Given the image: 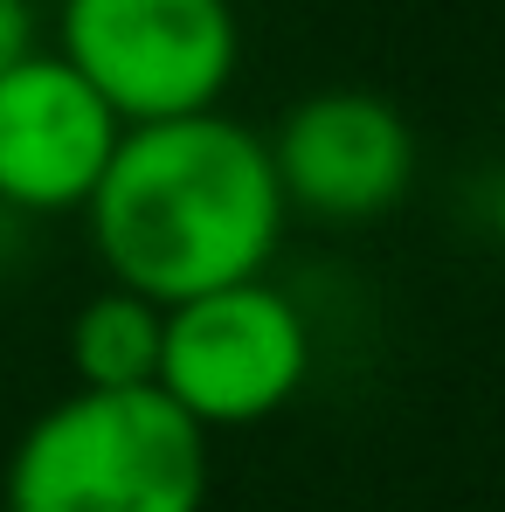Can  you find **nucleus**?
<instances>
[{"label": "nucleus", "instance_id": "9", "mask_svg": "<svg viewBox=\"0 0 505 512\" xmlns=\"http://www.w3.org/2000/svg\"><path fill=\"white\" fill-rule=\"evenodd\" d=\"M492 236H499V250H505V167L492 180Z\"/></svg>", "mask_w": 505, "mask_h": 512}, {"label": "nucleus", "instance_id": "8", "mask_svg": "<svg viewBox=\"0 0 505 512\" xmlns=\"http://www.w3.org/2000/svg\"><path fill=\"white\" fill-rule=\"evenodd\" d=\"M28 56H35V7L28 0H0V77L14 63H28Z\"/></svg>", "mask_w": 505, "mask_h": 512}, {"label": "nucleus", "instance_id": "3", "mask_svg": "<svg viewBox=\"0 0 505 512\" xmlns=\"http://www.w3.org/2000/svg\"><path fill=\"white\" fill-rule=\"evenodd\" d=\"M63 63L132 125L201 118L236 77L243 35L229 0H63Z\"/></svg>", "mask_w": 505, "mask_h": 512}, {"label": "nucleus", "instance_id": "6", "mask_svg": "<svg viewBox=\"0 0 505 512\" xmlns=\"http://www.w3.org/2000/svg\"><path fill=\"white\" fill-rule=\"evenodd\" d=\"M284 201L319 222H374L416 180V132L374 90H319L270 132Z\"/></svg>", "mask_w": 505, "mask_h": 512}, {"label": "nucleus", "instance_id": "2", "mask_svg": "<svg viewBox=\"0 0 505 512\" xmlns=\"http://www.w3.org/2000/svg\"><path fill=\"white\" fill-rule=\"evenodd\" d=\"M208 429L160 388H77L7 457V512H201Z\"/></svg>", "mask_w": 505, "mask_h": 512}, {"label": "nucleus", "instance_id": "7", "mask_svg": "<svg viewBox=\"0 0 505 512\" xmlns=\"http://www.w3.org/2000/svg\"><path fill=\"white\" fill-rule=\"evenodd\" d=\"M167 353V305L111 284L70 319V367L77 388H160Z\"/></svg>", "mask_w": 505, "mask_h": 512}, {"label": "nucleus", "instance_id": "4", "mask_svg": "<svg viewBox=\"0 0 505 512\" xmlns=\"http://www.w3.org/2000/svg\"><path fill=\"white\" fill-rule=\"evenodd\" d=\"M305 374H312V326L263 277L167 312L160 395L201 429H250L291 409Z\"/></svg>", "mask_w": 505, "mask_h": 512}, {"label": "nucleus", "instance_id": "5", "mask_svg": "<svg viewBox=\"0 0 505 512\" xmlns=\"http://www.w3.org/2000/svg\"><path fill=\"white\" fill-rule=\"evenodd\" d=\"M125 146V118L63 56H28L0 77V201L21 215L90 208Z\"/></svg>", "mask_w": 505, "mask_h": 512}, {"label": "nucleus", "instance_id": "1", "mask_svg": "<svg viewBox=\"0 0 505 512\" xmlns=\"http://www.w3.org/2000/svg\"><path fill=\"white\" fill-rule=\"evenodd\" d=\"M84 215L111 284L173 312L187 298L263 277L284 243L291 201L270 139L222 111H201L132 125Z\"/></svg>", "mask_w": 505, "mask_h": 512}]
</instances>
